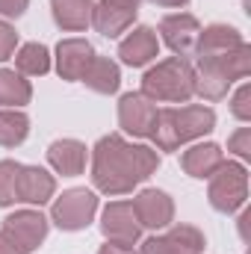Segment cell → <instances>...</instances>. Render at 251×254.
Returning <instances> with one entry per match:
<instances>
[{
	"instance_id": "1",
	"label": "cell",
	"mask_w": 251,
	"mask_h": 254,
	"mask_svg": "<svg viewBox=\"0 0 251 254\" xmlns=\"http://www.w3.org/2000/svg\"><path fill=\"white\" fill-rule=\"evenodd\" d=\"M157 166V151L148 145H130L119 133H110L92 151V184L104 195H127L136 184L148 181Z\"/></svg>"
},
{
	"instance_id": "2",
	"label": "cell",
	"mask_w": 251,
	"mask_h": 254,
	"mask_svg": "<svg viewBox=\"0 0 251 254\" xmlns=\"http://www.w3.org/2000/svg\"><path fill=\"white\" fill-rule=\"evenodd\" d=\"M216 127V113L210 107H169L157 110L151 139L160 151H178L184 142H192Z\"/></svg>"
},
{
	"instance_id": "3",
	"label": "cell",
	"mask_w": 251,
	"mask_h": 254,
	"mask_svg": "<svg viewBox=\"0 0 251 254\" xmlns=\"http://www.w3.org/2000/svg\"><path fill=\"white\" fill-rule=\"evenodd\" d=\"M142 95L160 104H187L195 95V68L181 57L157 63L142 77Z\"/></svg>"
},
{
	"instance_id": "4",
	"label": "cell",
	"mask_w": 251,
	"mask_h": 254,
	"mask_svg": "<svg viewBox=\"0 0 251 254\" xmlns=\"http://www.w3.org/2000/svg\"><path fill=\"white\" fill-rule=\"evenodd\" d=\"M210 204L219 213H234L249 198V172L240 163H222L219 172L210 178Z\"/></svg>"
},
{
	"instance_id": "5",
	"label": "cell",
	"mask_w": 251,
	"mask_h": 254,
	"mask_svg": "<svg viewBox=\"0 0 251 254\" xmlns=\"http://www.w3.org/2000/svg\"><path fill=\"white\" fill-rule=\"evenodd\" d=\"M95 213H98V198H95V192H89V190H68L51 207V219L63 231H83V228H89Z\"/></svg>"
},
{
	"instance_id": "6",
	"label": "cell",
	"mask_w": 251,
	"mask_h": 254,
	"mask_svg": "<svg viewBox=\"0 0 251 254\" xmlns=\"http://www.w3.org/2000/svg\"><path fill=\"white\" fill-rule=\"evenodd\" d=\"M160 33H163V42L175 51V57L187 60V57L195 54V48H198L201 24L189 12H175V15H166L160 21Z\"/></svg>"
},
{
	"instance_id": "7",
	"label": "cell",
	"mask_w": 251,
	"mask_h": 254,
	"mask_svg": "<svg viewBox=\"0 0 251 254\" xmlns=\"http://www.w3.org/2000/svg\"><path fill=\"white\" fill-rule=\"evenodd\" d=\"M157 122V107L142 92H127L119 104V125L130 136H151Z\"/></svg>"
},
{
	"instance_id": "8",
	"label": "cell",
	"mask_w": 251,
	"mask_h": 254,
	"mask_svg": "<svg viewBox=\"0 0 251 254\" xmlns=\"http://www.w3.org/2000/svg\"><path fill=\"white\" fill-rule=\"evenodd\" d=\"M101 231L107 240L113 243H125V246H133L139 237H142V225L133 213V204L130 201H113L104 216H101Z\"/></svg>"
},
{
	"instance_id": "9",
	"label": "cell",
	"mask_w": 251,
	"mask_h": 254,
	"mask_svg": "<svg viewBox=\"0 0 251 254\" xmlns=\"http://www.w3.org/2000/svg\"><path fill=\"white\" fill-rule=\"evenodd\" d=\"M130 204H133V213H136V219H139L142 228L160 231V228H169L172 219H175V201L160 190L139 192Z\"/></svg>"
},
{
	"instance_id": "10",
	"label": "cell",
	"mask_w": 251,
	"mask_h": 254,
	"mask_svg": "<svg viewBox=\"0 0 251 254\" xmlns=\"http://www.w3.org/2000/svg\"><path fill=\"white\" fill-rule=\"evenodd\" d=\"M3 231L15 243H21L27 252H33L48 237V219L42 213H36V210H21V213H12V216L3 219Z\"/></svg>"
},
{
	"instance_id": "11",
	"label": "cell",
	"mask_w": 251,
	"mask_h": 254,
	"mask_svg": "<svg viewBox=\"0 0 251 254\" xmlns=\"http://www.w3.org/2000/svg\"><path fill=\"white\" fill-rule=\"evenodd\" d=\"M57 181L54 175H48L39 166H18V178H15V198L27 201V204H45L54 198Z\"/></svg>"
},
{
	"instance_id": "12",
	"label": "cell",
	"mask_w": 251,
	"mask_h": 254,
	"mask_svg": "<svg viewBox=\"0 0 251 254\" xmlns=\"http://www.w3.org/2000/svg\"><path fill=\"white\" fill-rule=\"evenodd\" d=\"M92 60H95V51L86 39H65L57 45V71L63 80H71V83L80 80Z\"/></svg>"
},
{
	"instance_id": "13",
	"label": "cell",
	"mask_w": 251,
	"mask_h": 254,
	"mask_svg": "<svg viewBox=\"0 0 251 254\" xmlns=\"http://www.w3.org/2000/svg\"><path fill=\"white\" fill-rule=\"evenodd\" d=\"M157 54H160V42H157V33L151 27H136L127 39H122V45H119V57L130 68L148 65Z\"/></svg>"
},
{
	"instance_id": "14",
	"label": "cell",
	"mask_w": 251,
	"mask_h": 254,
	"mask_svg": "<svg viewBox=\"0 0 251 254\" xmlns=\"http://www.w3.org/2000/svg\"><path fill=\"white\" fill-rule=\"evenodd\" d=\"M240 45H246L240 30H234L228 24H210L207 30H201L195 54H198V60H213V57H225V54L237 51Z\"/></svg>"
},
{
	"instance_id": "15",
	"label": "cell",
	"mask_w": 251,
	"mask_h": 254,
	"mask_svg": "<svg viewBox=\"0 0 251 254\" xmlns=\"http://www.w3.org/2000/svg\"><path fill=\"white\" fill-rule=\"evenodd\" d=\"M231 89V77L225 71V65L219 57L213 60H198L195 68V95H201L204 101H219L225 98Z\"/></svg>"
},
{
	"instance_id": "16",
	"label": "cell",
	"mask_w": 251,
	"mask_h": 254,
	"mask_svg": "<svg viewBox=\"0 0 251 254\" xmlns=\"http://www.w3.org/2000/svg\"><path fill=\"white\" fill-rule=\"evenodd\" d=\"M222 163H225V154H222V148L213 145V142L192 145L189 151H184V157H181L184 172H187L189 178H201V181H204V178H213Z\"/></svg>"
},
{
	"instance_id": "17",
	"label": "cell",
	"mask_w": 251,
	"mask_h": 254,
	"mask_svg": "<svg viewBox=\"0 0 251 254\" xmlns=\"http://www.w3.org/2000/svg\"><path fill=\"white\" fill-rule=\"evenodd\" d=\"M48 163L65 178L83 175V169H86V145L77 142V139H57L48 148Z\"/></svg>"
},
{
	"instance_id": "18",
	"label": "cell",
	"mask_w": 251,
	"mask_h": 254,
	"mask_svg": "<svg viewBox=\"0 0 251 254\" xmlns=\"http://www.w3.org/2000/svg\"><path fill=\"white\" fill-rule=\"evenodd\" d=\"M133 18H136L133 9L116 6V3H110V0H101V3L92 9V24H95V30H98L101 36H107V39H116V36L127 33V30L133 27Z\"/></svg>"
},
{
	"instance_id": "19",
	"label": "cell",
	"mask_w": 251,
	"mask_h": 254,
	"mask_svg": "<svg viewBox=\"0 0 251 254\" xmlns=\"http://www.w3.org/2000/svg\"><path fill=\"white\" fill-rule=\"evenodd\" d=\"M51 9H54V21L68 30V33H80L92 24V9L95 3L92 0H51Z\"/></svg>"
},
{
	"instance_id": "20",
	"label": "cell",
	"mask_w": 251,
	"mask_h": 254,
	"mask_svg": "<svg viewBox=\"0 0 251 254\" xmlns=\"http://www.w3.org/2000/svg\"><path fill=\"white\" fill-rule=\"evenodd\" d=\"M80 80L92 92H98V95H113L119 89V83H122V71H119V65L113 63L110 57H95Z\"/></svg>"
},
{
	"instance_id": "21",
	"label": "cell",
	"mask_w": 251,
	"mask_h": 254,
	"mask_svg": "<svg viewBox=\"0 0 251 254\" xmlns=\"http://www.w3.org/2000/svg\"><path fill=\"white\" fill-rule=\"evenodd\" d=\"M30 98H33L30 80H24V74L0 68V110H18L30 104Z\"/></svg>"
},
{
	"instance_id": "22",
	"label": "cell",
	"mask_w": 251,
	"mask_h": 254,
	"mask_svg": "<svg viewBox=\"0 0 251 254\" xmlns=\"http://www.w3.org/2000/svg\"><path fill=\"white\" fill-rule=\"evenodd\" d=\"M15 68H18V74L42 77V74L51 71V51L45 45H39V42H30L15 54Z\"/></svg>"
},
{
	"instance_id": "23",
	"label": "cell",
	"mask_w": 251,
	"mask_h": 254,
	"mask_svg": "<svg viewBox=\"0 0 251 254\" xmlns=\"http://www.w3.org/2000/svg\"><path fill=\"white\" fill-rule=\"evenodd\" d=\"M163 243L169 246L172 254H201L204 252V234L192 225H175L166 231Z\"/></svg>"
},
{
	"instance_id": "24",
	"label": "cell",
	"mask_w": 251,
	"mask_h": 254,
	"mask_svg": "<svg viewBox=\"0 0 251 254\" xmlns=\"http://www.w3.org/2000/svg\"><path fill=\"white\" fill-rule=\"evenodd\" d=\"M30 133V119L18 110H0V145L15 148L27 139Z\"/></svg>"
},
{
	"instance_id": "25",
	"label": "cell",
	"mask_w": 251,
	"mask_h": 254,
	"mask_svg": "<svg viewBox=\"0 0 251 254\" xmlns=\"http://www.w3.org/2000/svg\"><path fill=\"white\" fill-rule=\"evenodd\" d=\"M219 60H222V65H225L231 83L249 77V71H251V48L249 45H240L237 51H231V54H225V57H219Z\"/></svg>"
},
{
	"instance_id": "26",
	"label": "cell",
	"mask_w": 251,
	"mask_h": 254,
	"mask_svg": "<svg viewBox=\"0 0 251 254\" xmlns=\"http://www.w3.org/2000/svg\"><path fill=\"white\" fill-rule=\"evenodd\" d=\"M18 166L15 160H0V207L15 204V178H18Z\"/></svg>"
},
{
	"instance_id": "27",
	"label": "cell",
	"mask_w": 251,
	"mask_h": 254,
	"mask_svg": "<svg viewBox=\"0 0 251 254\" xmlns=\"http://www.w3.org/2000/svg\"><path fill=\"white\" fill-rule=\"evenodd\" d=\"M231 113L240 119V122H249L251 119V86H240V92L234 95V104H231Z\"/></svg>"
},
{
	"instance_id": "28",
	"label": "cell",
	"mask_w": 251,
	"mask_h": 254,
	"mask_svg": "<svg viewBox=\"0 0 251 254\" xmlns=\"http://www.w3.org/2000/svg\"><path fill=\"white\" fill-rule=\"evenodd\" d=\"M228 151H234L237 157L249 160V157H251V130H249V127H240V130L228 139Z\"/></svg>"
},
{
	"instance_id": "29",
	"label": "cell",
	"mask_w": 251,
	"mask_h": 254,
	"mask_svg": "<svg viewBox=\"0 0 251 254\" xmlns=\"http://www.w3.org/2000/svg\"><path fill=\"white\" fill-rule=\"evenodd\" d=\"M15 45H18V33H15V27L6 24V21H0V63L9 60V57H15Z\"/></svg>"
},
{
	"instance_id": "30",
	"label": "cell",
	"mask_w": 251,
	"mask_h": 254,
	"mask_svg": "<svg viewBox=\"0 0 251 254\" xmlns=\"http://www.w3.org/2000/svg\"><path fill=\"white\" fill-rule=\"evenodd\" d=\"M30 0H0V15L3 18H21L27 12Z\"/></svg>"
},
{
	"instance_id": "31",
	"label": "cell",
	"mask_w": 251,
	"mask_h": 254,
	"mask_svg": "<svg viewBox=\"0 0 251 254\" xmlns=\"http://www.w3.org/2000/svg\"><path fill=\"white\" fill-rule=\"evenodd\" d=\"M0 254H30V252H27L21 243H15V240L0 228Z\"/></svg>"
},
{
	"instance_id": "32",
	"label": "cell",
	"mask_w": 251,
	"mask_h": 254,
	"mask_svg": "<svg viewBox=\"0 0 251 254\" xmlns=\"http://www.w3.org/2000/svg\"><path fill=\"white\" fill-rule=\"evenodd\" d=\"M136 254H172V252H169V246L163 243V237H151V240L142 243V249Z\"/></svg>"
},
{
	"instance_id": "33",
	"label": "cell",
	"mask_w": 251,
	"mask_h": 254,
	"mask_svg": "<svg viewBox=\"0 0 251 254\" xmlns=\"http://www.w3.org/2000/svg\"><path fill=\"white\" fill-rule=\"evenodd\" d=\"M98 254H136L133 252V246H125V243H113V240H107V246H101V252Z\"/></svg>"
},
{
	"instance_id": "34",
	"label": "cell",
	"mask_w": 251,
	"mask_h": 254,
	"mask_svg": "<svg viewBox=\"0 0 251 254\" xmlns=\"http://www.w3.org/2000/svg\"><path fill=\"white\" fill-rule=\"evenodd\" d=\"M154 6H166V9H181V6H187L189 0H151Z\"/></svg>"
},
{
	"instance_id": "35",
	"label": "cell",
	"mask_w": 251,
	"mask_h": 254,
	"mask_svg": "<svg viewBox=\"0 0 251 254\" xmlns=\"http://www.w3.org/2000/svg\"><path fill=\"white\" fill-rule=\"evenodd\" d=\"M110 3H116V6H125V9H133V12H136L142 0H110Z\"/></svg>"
}]
</instances>
